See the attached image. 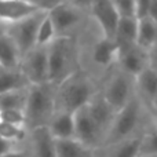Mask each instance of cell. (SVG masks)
Here are the masks:
<instances>
[{"instance_id":"4316f807","label":"cell","mask_w":157,"mask_h":157,"mask_svg":"<svg viewBox=\"0 0 157 157\" xmlns=\"http://www.w3.org/2000/svg\"><path fill=\"white\" fill-rule=\"evenodd\" d=\"M0 121L13 125H19V127H25L24 110H2L0 112Z\"/></svg>"},{"instance_id":"30bf717a","label":"cell","mask_w":157,"mask_h":157,"mask_svg":"<svg viewBox=\"0 0 157 157\" xmlns=\"http://www.w3.org/2000/svg\"><path fill=\"white\" fill-rule=\"evenodd\" d=\"M75 117V139L91 149H99L105 144V135L94 123L91 116L83 106L73 113Z\"/></svg>"},{"instance_id":"52a82bcc","label":"cell","mask_w":157,"mask_h":157,"mask_svg":"<svg viewBox=\"0 0 157 157\" xmlns=\"http://www.w3.org/2000/svg\"><path fill=\"white\" fill-rule=\"evenodd\" d=\"M48 17L52 21L57 36L76 39L88 24L90 17L87 8L77 3L62 2L48 10Z\"/></svg>"},{"instance_id":"44dd1931","label":"cell","mask_w":157,"mask_h":157,"mask_svg":"<svg viewBox=\"0 0 157 157\" xmlns=\"http://www.w3.org/2000/svg\"><path fill=\"white\" fill-rule=\"evenodd\" d=\"M136 44L145 50H150L157 46V21L149 17L138 19Z\"/></svg>"},{"instance_id":"4dcf8cb0","label":"cell","mask_w":157,"mask_h":157,"mask_svg":"<svg viewBox=\"0 0 157 157\" xmlns=\"http://www.w3.org/2000/svg\"><path fill=\"white\" fill-rule=\"evenodd\" d=\"M36 3H37V6H40L43 10H51V8H54L55 6H58L59 3H62V0H36Z\"/></svg>"},{"instance_id":"2e32d148","label":"cell","mask_w":157,"mask_h":157,"mask_svg":"<svg viewBox=\"0 0 157 157\" xmlns=\"http://www.w3.org/2000/svg\"><path fill=\"white\" fill-rule=\"evenodd\" d=\"M47 130L55 141L75 138V117L73 113L55 110L47 124Z\"/></svg>"},{"instance_id":"7a4b0ae2","label":"cell","mask_w":157,"mask_h":157,"mask_svg":"<svg viewBox=\"0 0 157 157\" xmlns=\"http://www.w3.org/2000/svg\"><path fill=\"white\" fill-rule=\"evenodd\" d=\"M152 127L153 124L149 110L135 95L124 108H121L116 113L113 124L106 135L103 145L139 138Z\"/></svg>"},{"instance_id":"e575fe53","label":"cell","mask_w":157,"mask_h":157,"mask_svg":"<svg viewBox=\"0 0 157 157\" xmlns=\"http://www.w3.org/2000/svg\"><path fill=\"white\" fill-rule=\"evenodd\" d=\"M22 2H28V3H33V4H36L37 6V3H36V0H22ZM40 7V6H39Z\"/></svg>"},{"instance_id":"8fae6325","label":"cell","mask_w":157,"mask_h":157,"mask_svg":"<svg viewBox=\"0 0 157 157\" xmlns=\"http://www.w3.org/2000/svg\"><path fill=\"white\" fill-rule=\"evenodd\" d=\"M116 66L124 71L125 73L136 77L145 69H147V50L139 47L136 43L119 48Z\"/></svg>"},{"instance_id":"7c38bea8","label":"cell","mask_w":157,"mask_h":157,"mask_svg":"<svg viewBox=\"0 0 157 157\" xmlns=\"http://www.w3.org/2000/svg\"><path fill=\"white\" fill-rule=\"evenodd\" d=\"M25 149L29 157H57L55 139L48 132L47 127H39L28 131Z\"/></svg>"},{"instance_id":"d590c367","label":"cell","mask_w":157,"mask_h":157,"mask_svg":"<svg viewBox=\"0 0 157 157\" xmlns=\"http://www.w3.org/2000/svg\"><path fill=\"white\" fill-rule=\"evenodd\" d=\"M62 2H68V3H78L80 0H62Z\"/></svg>"},{"instance_id":"6da1fadb","label":"cell","mask_w":157,"mask_h":157,"mask_svg":"<svg viewBox=\"0 0 157 157\" xmlns=\"http://www.w3.org/2000/svg\"><path fill=\"white\" fill-rule=\"evenodd\" d=\"M80 69L101 83L109 71L116 65L117 46L106 37L99 28L90 19L76 37Z\"/></svg>"},{"instance_id":"1f68e13d","label":"cell","mask_w":157,"mask_h":157,"mask_svg":"<svg viewBox=\"0 0 157 157\" xmlns=\"http://www.w3.org/2000/svg\"><path fill=\"white\" fill-rule=\"evenodd\" d=\"M2 157H29V156H28V152H26V149H25V146H22V147H17V149L6 153V155Z\"/></svg>"},{"instance_id":"ba28073f","label":"cell","mask_w":157,"mask_h":157,"mask_svg":"<svg viewBox=\"0 0 157 157\" xmlns=\"http://www.w3.org/2000/svg\"><path fill=\"white\" fill-rule=\"evenodd\" d=\"M47 11L40 10L21 21L11 25H6V32L14 40L15 46L18 47L21 55L24 57L26 52L36 47V37H37V29L41 19L46 17Z\"/></svg>"},{"instance_id":"3957f363","label":"cell","mask_w":157,"mask_h":157,"mask_svg":"<svg viewBox=\"0 0 157 157\" xmlns=\"http://www.w3.org/2000/svg\"><path fill=\"white\" fill-rule=\"evenodd\" d=\"M99 91V83L78 69L55 88V110L75 113Z\"/></svg>"},{"instance_id":"277c9868","label":"cell","mask_w":157,"mask_h":157,"mask_svg":"<svg viewBox=\"0 0 157 157\" xmlns=\"http://www.w3.org/2000/svg\"><path fill=\"white\" fill-rule=\"evenodd\" d=\"M48 83L58 84L80 69L77 40L75 37L57 36L47 46Z\"/></svg>"},{"instance_id":"ffe728a7","label":"cell","mask_w":157,"mask_h":157,"mask_svg":"<svg viewBox=\"0 0 157 157\" xmlns=\"http://www.w3.org/2000/svg\"><path fill=\"white\" fill-rule=\"evenodd\" d=\"M57 157H97V149L83 145L77 139H59L55 141Z\"/></svg>"},{"instance_id":"9c48e42d","label":"cell","mask_w":157,"mask_h":157,"mask_svg":"<svg viewBox=\"0 0 157 157\" xmlns=\"http://www.w3.org/2000/svg\"><path fill=\"white\" fill-rule=\"evenodd\" d=\"M19 71L26 78L29 86L43 84L48 81V59L47 47L36 46L22 57Z\"/></svg>"},{"instance_id":"d6a6232c","label":"cell","mask_w":157,"mask_h":157,"mask_svg":"<svg viewBox=\"0 0 157 157\" xmlns=\"http://www.w3.org/2000/svg\"><path fill=\"white\" fill-rule=\"evenodd\" d=\"M150 120H152L153 127H157V101L150 108Z\"/></svg>"},{"instance_id":"5b68a950","label":"cell","mask_w":157,"mask_h":157,"mask_svg":"<svg viewBox=\"0 0 157 157\" xmlns=\"http://www.w3.org/2000/svg\"><path fill=\"white\" fill-rule=\"evenodd\" d=\"M55 88L57 86L48 81L28 87L26 105L24 109L25 127L28 131L47 127L55 112Z\"/></svg>"},{"instance_id":"ac0fdd59","label":"cell","mask_w":157,"mask_h":157,"mask_svg":"<svg viewBox=\"0 0 157 157\" xmlns=\"http://www.w3.org/2000/svg\"><path fill=\"white\" fill-rule=\"evenodd\" d=\"M22 55L7 32H0V68L19 69Z\"/></svg>"},{"instance_id":"d4e9b609","label":"cell","mask_w":157,"mask_h":157,"mask_svg":"<svg viewBox=\"0 0 157 157\" xmlns=\"http://www.w3.org/2000/svg\"><path fill=\"white\" fill-rule=\"evenodd\" d=\"M57 37V32L52 25V21L48 17V11H47L46 17L41 19L40 25L37 29V37H36V46L47 47L54 39Z\"/></svg>"},{"instance_id":"603a6c76","label":"cell","mask_w":157,"mask_h":157,"mask_svg":"<svg viewBox=\"0 0 157 157\" xmlns=\"http://www.w3.org/2000/svg\"><path fill=\"white\" fill-rule=\"evenodd\" d=\"M28 88L14 90L0 95V112L2 110H24L26 105Z\"/></svg>"},{"instance_id":"e0dca14e","label":"cell","mask_w":157,"mask_h":157,"mask_svg":"<svg viewBox=\"0 0 157 157\" xmlns=\"http://www.w3.org/2000/svg\"><path fill=\"white\" fill-rule=\"evenodd\" d=\"M141 138H134L117 144L103 145L97 149V157H139Z\"/></svg>"},{"instance_id":"cb8c5ba5","label":"cell","mask_w":157,"mask_h":157,"mask_svg":"<svg viewBox=\"0 0 157 157\" xmlns=\"http://www.w3.org/2000/svg\"><path fill=\"white\" fill-rule=\"evenodd\" d=\"M28 130L25 127H19V125L7 124V123L0 121V138L6 139V141L15 144L18 146H24L26 142Z\"/></svg>"},{"instance_id":"4fadbf2b","label":"cell","mask_w":157,"mask_h":157,"mask_svg":"<svg viewBox=\"0 0 157 157\" xmlns=\"http://www.w3.org/2000/svg\"><path fill=\"white\" fill-rule=\"evenodd\" d=\"M86 108L88 114L91 116V119L94 120V123L98 125V128L102 131V134L106 138L117 112L103 99L102 95L99 94V91L92 97V99L87 103Z\"/></svg>"},{"instance_id":"83f0119b","label":"cell","mask_w":157,"mask_h":157,"mask_svg":"<svg viewBox=\"0 0 157 157\" xmlns=\"http://www.w3.org/2000/svg\"><path fill=\"white\" fill-rule=\"evenodd\" d=\"M152 0H134V17L136 19L147 18Z\"/></svg>"},{"instance_id":"8992f818","label":"cell","mask_w":157,"mask_h":157,"mask_svg":"<svg viewBox=\"0 0 157 157\" xmlns=\"http://www.w3.org/2000/svg\"><path fill=\"white\" fill-rule=\"evenodd\" d=\"M99 94L119 112L135 97V77L114 65L99 83Z\"/></svg>"},{"instance_id":"f546056e","label":"cell","mask_w":157,"mask_h":157,"mask_svg":"<svg viewBox=\"0 0 157 157\" xmlns=\"http://www.w3.org/2000/svg\"><path fill=\"white\" fill-rule=\"evenodd\" d=\"M24 146H25V145H24ZM17 147H22V146H18V145L11 144V142H8V141H6V139L0 138V157L4 156L6 153L11 152V150L17 149Z\"/></svg>"},{"instance_id":"7402d4cb","label":"cell","mask_w":157,"mask_h":157,"mask_svg":"<svg viewBox=\"0 0 157 157\" xmlns=\"http://www.w3.org/2000/svg\"><path fill=\"white\" fill-rule=\"evenodd\" d=\"M26 78L19 69H3L0 68V95L4 92H10L14 90L28 88Z\"/></svg>"},{"instance_id":"f1b7e54d","label":"cell","mask_w":157,"mask_h":157,"mask_svg":"<svg viewBox=\"0 0 157 157\" xmlns=\"http://www.w3.org/2000/svg\"><path fill=\"white\" fill-rule=\"evenodd\" d=\"M147 68L157 73V46L147 50Z\"/></svg>"},{"instance_id":"9a60e30c","label":"cell","mask_w":157,"mask_h":157,"mask_svg":"<svg viewBox=\"0 0 157 157\" xmlns=\"http://www.w3.org/2000/svg\"><path fill=\"white\" fill-rule=\"evenodd\" d=\"M135 95L149 110L157 101V73L152 69H145L135 77Z\"/></svg>"},{"instance_id":"484cf974","label":"cell","mask_w":157,"mask_h":157,"mask_svg":"<svg viewBox=\"0 0 157 157\" xmlns=\"http://www.w3.org/2000/svg\"><path fill=\"white\" fill-rule=\"evenodd\" d=\"M139 157H157V127H152L142 135Z\"/></svg>"},{"instance_id":"836d02e7","label":"cell","mask_w":157,"mask_h":157,"mask_svg":"<svg viewBox=\"0 0 157 157\" xmlns=\"http://www.w3.org/2000/svg\"><path fill=\"white\" fill-rule=\"evenodd\" d=\"M149 18L157 21V0H152L150 3V10H149Z\"/></svg>"},{"instance_id":"d6986e66","label":"cell","mask_w":157,"mask_h":157,"mask_svg":"<svg viewBox=\"0 0 157 157\" xmlns=\"http://www.w3.org/2000/svg\"><path fill=\"white\" fill-rule=\"evenodd\" d=\"M136 30H138V19L136 18H119L114 29L113 41L117 50L136 43Z\"/></svg>"},{"instance_id":"5bb4252c","label":"cell","mask_w":157,"mask_h":157,"mask_svg":"<svg viewBox=\"0 0 157 157\" xmlns=\"http://www.w3.org/2000/svg\"><path fill=\"white\" fill-rule=\"evenodd\" d=\"M40 10L43 8L22 0H0V24H15Z\"/></svg>"}]
</instances>
